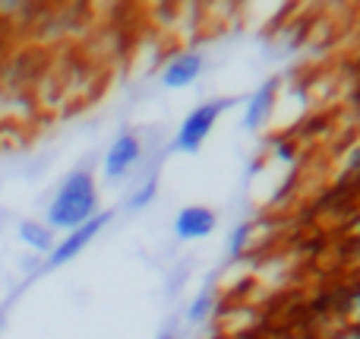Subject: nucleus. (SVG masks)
<instances>
[{"mask_svg": "<svg viewBox=\"0 0 360 339\" xmlns=\"http://www.w3.org/2000/svg\"><path fill=\"white\" fill-rule=\"evenodd\" d=\"M136 159H139L136 137H133V133H120V137L111 143L108 156H105V175L108 178H124L127 171L136 165Z\"/></svg>", "mask_w": 360, "mask_h": 339, "instance_id": "obj_5", "label": "nucleus"}, {"mask_svg": "<svg viewBox=\"0 0 360 339\" xmlns=\"http://www.w3.org/2000/svg\"><path fill=\"white\" fill-rule=\"evenodd\" d=\"M174 228H177V238H205V235L215 228V213L205 207H186L177 213L174 219Z\"/></svg>", "mask_w": 360, "mask_h": 339, "instance_id": "obj_6", "label": "nucleus"}, {"mask_svg": "<svg viewBox=\"0 0 360 339\" xmlns=\"http://www.w3.org/2000/svg\"><path fill=\"white\" fill-rule=\"evenodd\" d=\"M345 339H360V333H351V336H345Z\"/></svg>", "mask_w": 360, "mask_h": 339, "instance_id": "obj_11", "label": "nucleus"}, {"mask_svg": "<svg viewBox=\"0 0 360 339\" xmlns=\"http://www.w3.org/2000/svg\"><path fill=\"white\" fill-rule=\"evenodd\" d=\"M199 73H202V54H199V51H180L177 57L168 61V67H165V73H162V82L168 89H184V86H190Z\"/></svg>", "mask_w": 360, "mask_h": 339, "instance_id": "obj_4", "label": "nucleus"}, {"mask_svg": "<svg viewBox=\"0 0 360 339\" xmlns=\"http://www.w3.org/2000/svg\"><path fill=\"white\" fill-rule=\"evenodd\" d=\"M95 181L89 171H73L67 181L57 187L54 200L48 207V228H63V232H73V228L86 226L89 219H95Z\"/></svg>", "mask_w": 360, "mask_h": 339, "instance_id": "obj_1", "label": "nucleus"}, {"mask_svg": "<svg viewBox=\"0 0 360 339\" xmlns=\"http://www.w3.org/2000/svg\"><path fill=\"white\" fill-rule=\"evenodd\" d=\"M348 321H351V323H360V295L351 298V304H348Z\"/></svg>", "mask_w": 360, "mask_h": 339, "instance_id": "obj_10", "label": "nucleus"}, {"mask_svg": "<svg viewBox=\"0 0 360 339\" xmlns=\"http://www.w3.org/2000/svg\"><path fill=\"white\" fill-rule=\"evenodd\" d=\"M162 339H171V336H162Z\"/></svg>", "mask_w": 360, "mask_h": 339, "instance_id": "obj_12", "label": "nucleus"}, {"mask_svg": "<svg viewBox=\"0 0 360 339\" xmlns=\"http://www.w3.org/2000/svg\"><path fill=\"white\" fill-rule=\"evenodd\" d=\"M205 311H209V295H202V298H199V302H196V308L190 311V321H202V317H205Z\"/></svg>", "mask_w": 360, "mask_h": 339, "instance_id": "obj_9", "label": "nucleus"}, {"mask_svg": "<svg viewBox=\"0 0 360 339\" xmlns=\"http://www.w3.org/2000/svg\"><path fill=\"white\" fill-rule=\"evenodd\" d=\"M224 108H228V101H205V105L193 108V111L184 118L180 130H177L174 149H180V152H196L199 146L209 140L212 127H215V121L221 118Z\"/></svg>", "mask_w": 360, "mask_h": 339, "instance_id": "obj_2", "label": "nucleus"}, {"mask_svg": "<svg viewBox=\"0 0 360 339\" xmlns=\"http://www.w3.org/2000/svg\"><path fill=\"white\" fill-rule=\"evenodd\" d=\"M108 222V216H95V219H89L86 226H79V228H73V232H67V238L60 241V245L54 247V254H51V260H48V266H60V264H67V260H73L76 254L82 251V247L89 245V241L98 235V228Z\"/></svg>", "mask_w": 360, "mask_h": 339, "instance_id": "obj_3", "label": "nucleus"}, {"mask_svg": "<svg viewBox=\"0 0 360 339\" xmlns=\"http://www.w3.org/2000/svg\"><path fill=\"white\" fill-rule=\"evenodd\" d=\"M272 105H275V86H262L259 92H256L253 105L247 108V124L250 127H259L262 121H266V114L272 111Z\"/></svg>", "mask_w": 360, "mask_h": 339, "instance_id": "obj_8", "label": "nucleus"}, {"mask_svg": "<svg viewBox=\"0 0 360 339\" xmlns=\"http://www.w3.org/2000/svg\"><path fill=\"white\" fill-rule=\"evenodd\" d=\"M19 238L32 247V251H54V232L41 222H22L19 226Z\"/></svg>", "mask_w": 360, "mask_h": 339, "instance_id": "obj_7", "label": "nucleus"}]
</instances>
